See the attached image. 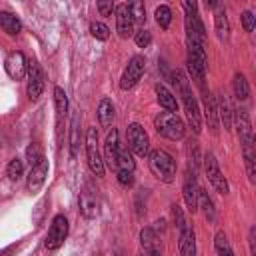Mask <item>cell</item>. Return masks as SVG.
Wrapping results in <instances>:
<instances>
[{
	"mask_svg": "<svg viewBox=\"0 0 256 256\" xmlns=\"http://www.w3.org/2000/svg\"><path fill=\"white\" fill-rule=\"evenodd\" d=\"M172 216H174V222H176V228H178V232L186 226V220H184V214H182V208L178 206V204H174L172 206Z\"/></svg>",
	"mask_w": 256,
	"mask_h": 256,
	"instance_id": "obj_37",
	"label": "cell"
},
{
	"mask_svg": "<svg viewBox=\"0 0 256 256\" xmlns=\"http://www.w3.org/2000/svg\"><path fill=\"white\" fill-rule=\"evenodd\" d=\"M234 94L238 100H248L250 96V86H248V80L244 74H234Z\"/></svg>",
	"mask_w": 256,
	"mask_h": 256,
	"instance_id": "obj_27",
	"label": "cell"
},
{
	"mask_svg": "<svg viewBox=\"0 0 256 256\" xmlns=\"http://www.w3.org/2000/svg\"><path fill=\"white\" fill-rule=\"evenodd\" d=\"M4 68H6V72H8L10 78L22 80V78L26 76V72H28V62H26V58H24L22 52H12V54L6 58Z\"/></svg>",
	"mask_w": 256,
	"mask_h": 256,
	"instance_id": "obj_12",
	"label": "cell"
},
{
	"mask_svg": "<svg viewBox=\"0 0 256 256\" xmlns=\"http://www.w3.org/2000/svg\"><path fill=\"white\" fill-rule=\"evenodd\" d=\"M144 68H146L144 56H134V58L128 62V66H126V70H124V74H122L120 88H122V90L134 88V86L140 82V78H142V74H144Z\"/></svg>",
	"mask_w": 256,
	"mask_h": 256,
	"instance_id": "obj_6",
	"label": "cell"
},
{
	"mask_svg": "<svg viewBox=\"0 0 256 256\" xmlns=\"http://www.w3.org/2000/svg\"><path fill=\"white\" fill-rule=\"evenodd\" d=\"M118 152H120V144H118V130L112 128L106 136V144H104V160L110 168L116 170V160H118Z\"/></svg>",
	"mask_w": 256,
	"mask_h": 256,
	"instance_id": "obj_17",
	"label": "cell"
},
{
	"mask_svg": "<svg viewBox=\"0 0 256 256\" xmlns=\"http://www.w3.org/2000/svg\"><path fill=\"white\" fill-rule=\"evenodd\" d=\"M22 174H24V164H22V160L14 158V160L8 164V178L14 180V182H18V180L22 178Z\"/></svg>",
	"mask_w": 256,
	"mask_h": 256,
	"instance_id": "obj_32",
	"label": "cell"
},
{
	"mask_svg": "<svg viewBox=\"0 0 256 256\" xmlns=\"http://www.w3.org/2000/svg\"><path fill=\"white\" fill-rule=\"evenodd\" d=\"M144 256H160V252H158V248H154V250H144Z\"/></svg>",
	"mask_w": 256,
	"mask_h": 256,
	"instance_id": "obj_41",
	"label": "cell"
},
{
	"mask_svg": "<svg viewBox=\"0 0 256 256\" xmlns=\"http://www.w3.org/2000/svg\"><path fill=\"white\" fill-rule=\"evenodd\" d=\"M156 96H158V104H160L162 108H166L170 114H174V112L178 110V100H176V96H174L166 86L158 84V86H156Z\"/></svg>",
	"mask_w": 256,
	"mask_h": 256,
	"instance_id": "obj_20",
	"label": "cell"
},
{
	"mask_svg": "<svg viewBox=\"0 0 256 256\" xmlns=\"http://www.w3.org/2000/svg\"><path fill=\"white\" fill-rule=\"evenodd\" d=\"M0 28H2L6 34L16 36V34L22 30V22H20L14 14H10V12H0Z\"/></svg>",
	"mask_w": 256,
	"mask_h": 256,
	"instance_id": "obj_22",
	"label": "cell"
},
{
	"mask_svg": "<svg viewBox=\"0 0 256 256\" xmlns=\"http://www.w3.org/2000/svg\"><path fill=\"white\" fill-rule=\"evenodd\" d=\"M98 206H100V204H98V194H96V190H94L90 184H86V188L80 192V212H82V216H84V218H96L98 212H100Z\"/></svg>",
	"mask_w": 256,
	"mask_h": 256,
	"instance_id": "obj_10",
	"label": "cell"
},
{
	"mask_svg": "<svg viewBox=\"0 0 256 256\" xmlns=\"http://www.w3.org/2000/svg\"><path fill=\"white\" fill-rule=\"evenodd\" d=\"M204 170H206V176H208L210 184L214 186V190L220 192V194H228V182L222 176L220 166H218V160L214 158V154H208L204 158Z\"/></svg>",
	"mask_w": 256,
	"mask_h": 256,
	"instance_id": "obj_8",
	"label": "cell"
},
{
	"mask_svg": "<svg viewBox=\"0 0 256 256\" xmlns=\"http://www.w3.org/2000/svg\"><path fill=\"white\" fill-rule=\"evenodd\" d=\"M128 148L136 156H146L148 154L150 138H148L146 130L140 124H130L128 126Z\"/></svg>",
	"mask_w": 256,
	"mask_h": 256,
	"instance_id": "obj_7",
	"label": "cell"
},
{
	"mask_svg": "<svg viewBox=\"0 0 256 256\" xmlns=\"http://www.w3.org/2000/svg\"><path fill=\"white\" fill-rule=\"evenodd\" d=\"M28 98L30 100H38L44 92V74H42V68L38 66V62H28Z\"/></svg>",
	"mask_w": 256,
	"mask_h": 256,
	"instance_id": "obj_9",
	"label": "cell"
},
{
	"mask_svg": "<svg viewBox=\"0 0 256 256\" xmlns=\"http://www.w3.org/2000/svg\"><path fill=\"white\" fill-rule=\"evenodd\" d=\"M46 176H48V160L42 158L36 166L30 168V174H28V190L30 192H38L44 186Z\"/></svg>",
	"mask_w": 256,
	"mask_h": 256,
	"instance_id": "obj_15",
	"label": "cell"
},
{
	"mask_svg": "<svg viewBox=\"0 0 256 256\" xmlns=\"http://www.w3.org/2000/svg\"><path fill=\"white\" fill-rule=\"evenodd\" d=\"M136 164L132 160V152L128 148H120L118 152V160H116V172H134Z\"/></svg>",
	"mask_w": 256,
	"mask_h": 256,
	"instance_id": "obj_25",
	"label": "cell"
},
{
	"mask_svg": "<svg viewBox=\"0 0 256 256\" xmlns=\"http://www.w3.org/2000/svg\"><path fill=\"white\" fill-rule=\"evenodd\" d=\"M98 120H100L102 126H110L112 120H114V106L108 98H104L98 106Z\"/></svg>",
	"mask_w": 256,
	"mask_h": 256,
	"instance_id": "obj_26",
	"label": "cell"
},
{
	"mask_svg": "<svg viewBox=\"0 0 256 256\" xmlns=\"http://www.w3.org/2000/svg\"><path fill=\"white\" fill-rule=\"evenodd\" d=\"M242 24H244V30L246 32H252L254 30V24H256V16L252 12H244L242 14Z\"/></svg>",
	"mask_w": 256,
	"mask_h": 256,
	"instance_id": "obj_38",
	"label": "cell"
},
{
	"mask_svg": "<svg viewBox=\"0 0 256 256\" xmlns=\"http://www.w3.org/2000/svg\"><path fill=\"white\" fill-rule=\"evenodd\" d=\"M26 156H28V162H30V168L32 166H36L44 156H42V150H40V146L38 144H32L28 150H26Z\"/></svg>",
	"mask_w": 256,
	"mask_h": 256,
	"instance_id": "obj_35",
	"label": "cell"
},
{
	"mask_svg": "<svg viewBox=\"0 0 256 256\" xmlns=\"http://www.w3.org/2000/svg\"><path fill=\"white\" fill-rule=\"evenodd\" d=\"M98 10H100L102 16H112L116 6H114V2H98Z\"/></svg>",
	"mask_w": 256,
	"mask_h": 256,
	"instance_id": "obj_39",
	"label": "cell"
},
{
	"mask_svg": "<svg viewBox=\"0 0 256 256\" xmlns=\"http://www.w3.org/2000/svg\"><path fill=\"white\" fill-rule=\"evenodd\" d=\"M90 32H92V36H94L96 40H108V38H110V30H108V26L102 24V22H92V24H90Z\"/></svg>",
	"mask_w": 256,
	"mask_h": 256,
	"instance_id": "obj_34",
	"label": "cell"
},
{
	"mask_svg": "<svg viewBox=\"0 0 256 256\" xmlns=\"http://www.w3.org/2000/svg\"><path fill=\"white\" fill-rule=\"evenodd\" d=\"M132 174L130 172H118V182L122 184V186H130L132 184Z\"/></svg>",
	"mask_w": 256,
	"mask_h": 256,
	"instance_id": "obj_40",
	"label": "cell"
},
{
	"mask_svg": "<svg viewBox=\"0 0 256 256\" xmlns=\"http://www.w3.org/2000/svg\"><path fill=\"white\" fill-rule=\"evenodd\" d=\"M174 84L178 86V90H180V96H182V100H184V108H186V116H188V122H190L192 130L198 134V132H200V128H202L200 110H198V102H196V98H194V96H192V92H190V84H188V78H186V74H184L182 70H176V72H174Z\"/></svg>",
	"mask_w": 256,
	"mask_h": 256,
	"instance_id": "obj_1",
	"label": "cell"
},
{
	"mask_svg": "<svg viewBox=\"0 0 256 256\" xmlns=\"http://www.w3.org/2000/svg\"><path fill=\"white\" fill-rule=\"evenodd\" d=\"M178 248H180V256H194V254H196V236H194L192 226L186 224V226L180 230Z\"/></svg>",
	"mask_w": 256,
	"mask_h": 256,
	"instance_id": "obj_18",
	"label": "cell"
},
{
	"mask_svg": "<svg viewBox=\"0 0 256 256\" xmlns=\"http://www.w3.org/2000/svg\"><path fill=\"white\" fill-rule=\"evenodd\" d=\"M80 148V114L72 116V126H70V156L76 158Z\"/></svg>",
	"mask_w": 256,
	"mask_h": 256,
	"instance_id": "obj_24",
	"label": "cell"
},
{
	"mask_svg": "<svg viewBox=\"0 0 256 256\" xmlns=\"http://www.w3.org/2000/svg\"><path fill=\"white\" fill-rule=\"evenodd\" d=\"M204 116L208 120V126L212 128V132L218 130V110H216V100L210 92H204Z\"/></svg>",
	"mask_w": 256,
	"mask_h": 256,
	"instance_id": "obj_21",
	"label": "cell"
},
{
	"mask_svg": "<svg viewBox=\"0 0 256 256\" xmlns=\"http://www.w3.org/2000/svg\"><path fill=\"white\" fill-rule=\"evenodd\" d=\"M128 8H130V14L134 18V24H144L146 22V8H144L142 2H132V4H128Z\"/></svg>",
	"mask_w": 256,
	"mask_h": 256,
	"instance_id": "obj_31",
	"label": "cell"
},
{
	"mask_svg": "<svg viewBox=\"0 0 256 256\" xmlns=\"http://www.w3.org/2000/svg\"><path fill=\"white\" fill-rule=\"evenodd\" d=\"M216 110H218V118L224 122V128H226V130H230V128H232V106H230V102H228L226 94H220Z\"/></svg>",
	"mask_w": 256,
	"mask_h": 256,
	"instance_id": "obj_23",
	"label": "cell"
},
{
	"mask_svg": "<svg viewBox=\"0 0 256 256\" xmlns=\"http://www.w3.org/2000/svg\"><path fill=\"white\" fill-rule=\"evenodd\" d=\"M148 164H150L152 174H154L158 180H162V182H166V184L174 182V176H176V162H174V158H172L166 150H154V152H150Z\"/></svg>",
	"mask_w": 256,
	"mask_h": 256,
	"instance_id": "obj_2",
	"label": "cell"
},
{
	"mask_svg": "<svg viewBox=\"0 0 256 256\" xmlns=\"http://www.w3.org/2000/svg\"><path fill=\"white\" fill-rule=\"evenodd\" d=\"M54 104H56V126H58L56 134H58V142L62 144L64 118H66V114H68V96H66V92H64L60 86L54 88Z\"/></svg>",
	"mask_w": 256,
	"mask_h": 256,
	"instance_id": "obj_11",
	"label": "cell"
},
{
	"mask_svg": "<svg viewBox=\"0 0 256 256\" xmlns=\"http://www.w3.org/2000/svg\"><path fill=\"white\" fill-rule=\"evenodd\" d=\"M156 22H158L160 28L166 30L170 26V22H172V10L168 6H158L156 8Z\"/></svg>",
	"mask_w": 256,
	"mask_h": 256,
	"instance_id": "obj_30",
	"label": "cell"
},
{
	"mask_svg": "<svg viewBox=\"0 0 256 256\" xmlns=\"http://www.w3.org/2000/svg\"><path fill=\"white\" fill-rule=\"evenodd\" d=\"M66 236H68V220H66L64 214H58L50 224V230H48V236H46L44 244H46L48 250H58L64 244Z\"/></svg>",
	"mask_w": 256,
	"mask_h": 256,
	"instance_id": "obj_5",
	"label": "cell"
},
{
	"mask_svg": "<svg viewBox=\"0 0 256 256\" xmlns=\"http://www.w3.org/2000/svg\"><path fill=\"white\" fill-rule=\"evenodd\" d=\"M140 240H142V246H144V250H154L156 248V234H154V230L152 228H144L142 232H140Z\"/></svg>",
	"mask_w": 256,
	"mask_h": 256,
	"instance_id": "obj_33",
	"label": "cell"
},
{
	"mask_svg": "<svg viewBox=\"0 0 256 256\" xmlns=\"http://www.w3.org/2000/svg\"><path fill=\"white\" fill-rule=\"evenodd\" d=\"M214 24H216V34L220 40H228L230 36V22L226 16V8L224 6H216V14H214Z\"/></svg>",
	"mask_w": 256,
	"mask_h": 256,
	"instance_id": "obj_19",
	"label": "cell"
},
{
	"mask_svg": "<svg viewBox=\"0 0 256 256\" xmlns=\"http://www.w3.org/2000/svg\"><path fill=\"white\" fill-rule=\"evenodd\" d=\"M214 246H216L218 256H234V252H232V248H230L228 238H226V234H224V232H218V234H216Z\"/></svg>",
	"mask_w": 256,
	"mask_h": 256,
	"instance_id": "obj_28",
	"label": "cell"
},
{
	"mask_svg": "<svg viewBox=\"0 0 256 256\" xmlns=\"http://www.w3.org/2000/svg\"><path fill=\"white\" fill-rule=\"evenodd\" d=\"M198 206L204 208V214H206L208 220H214V204H212V200L208 198V194L204 190H198Z\"/></svg>",
	"mask_w": 256,
	"mask_h": 256,
	"instance_id": "obj_29",
	"label": "cell"
},
{
	"mask_svg": "<svg viewBox=\"0 0 256 256\" xmlns=\"http://www.w3.org/2000/svg\"><path fill=\"white\" fill-rule=\"evenodd\" d=\"M236 124H238V136H240V144L242 148L246 146H252L254 140H252V124H250V118H248V112L244 108L236 110Z\"/></svg>",
	"mask_w": 256,
	"mask_h": 256,
	"instance_id": "obj_14",
	"label": "cell"
},
{
	"mask_svg": "<svg viewBox=\"0 0 256 256\" xmlns=\"http://www.w3.org/2000/svg\"><path fill=\"white\" fill-rule=\"evenodd\" d=\"M150 42H152V34H150L148 30H144V28H142V30H138V32H136V44H138L140 48H146Z\"/></svg>",
	"mask_w": 256,
	"mask_h": 256,
	"instance_id": "obj_36",
	"label": "cell"
},
{
	"mask_svg": "<svg viewBox=\"0 0 256 256\" xmlns=\"http://www.w3.org/2000/svg\"><path fill=\"white\" fill-rule=\"evenodd\" d=\"M116 30L122 38H128L134 32V18L130 14L128 4H120L116 6Z\"/></svg>",
	"mask_w": 256,
	"mask_h": 256,
	"instance_id": "obj_13",
	"label": "cell"
},
{
	"mask_svg": "<svg viewBox=\"0 0 256 256\" xmlns=\"http://www.w3.org/2000/svg\"><path fill=\"white\" fill-rule=\"evenodd\" d=\"M86 158H88V166L92 170L94 176H104V160L100 156L98 150V130L96 128H88L86 134Z\"/></svg>",
	"mask_w": 256,
	"mask_h": 256,
	"instance_id": "obj_4",
	"label": "cell"
},
{
	"mask_svg": "<svg viewBox=\"0 0 256 256\" xmlns=\"http://www.w3.org/2000/svg\"><path fill=\"white\" fill-rule=\"evenodd\" d=\"M154 126H156V132L168 140H180L186 132L184 122L176 114H170V112H160L154 118Z\"/></svg>",
	"mask_w": 256,
	"mask_h": 256,
	"instance_id": "obj_3",
	"label": "cell"
},
{
	"mask_svg": "<svg viewBox=\"0 0 256 256\" xmlns=\"http://www.w3.org/2000/svg\"><path fill=\"white\" fill-rule=\"evenodd\" d=\"M198 184H196V172H190L188 170V174H186V178H184V188H182V192H184V200H186V206L192 210V212H196V208H198Z\"/></svg>",
	"mask_w": 256,
	"mask_h": 256,
	"instance_id": "obj_16",
	"label": "cell"
}]
</instances>
